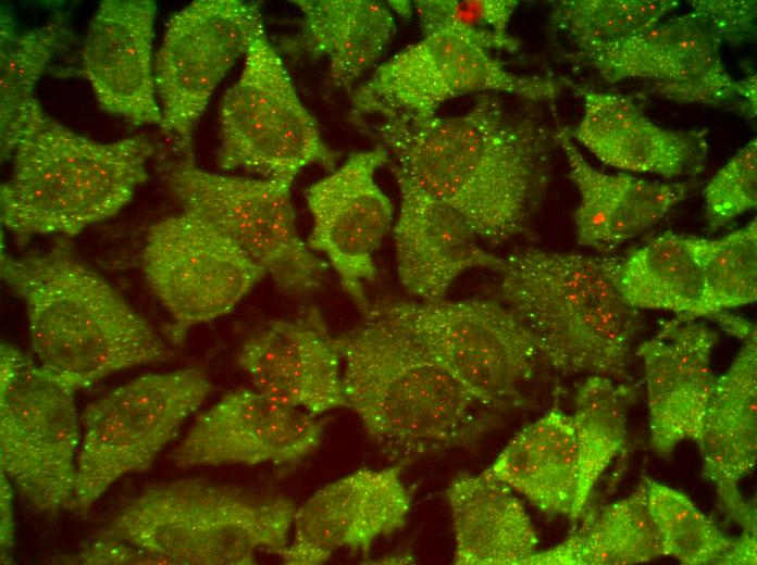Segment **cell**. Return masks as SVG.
<instances>
[{
  "label": "cell",
  "instance_id": "ba28073f",
  "mask_svg": "<svg viewBox=\"0 0 757 565\" xmlns=\"http://www.w3.org/2000/svg\"><path fill=\"white\" fill-rule=\"evenodd\" d=\"M75 389L20 349L0 347V464L36 512L71 508L80 443Z\"/></svg>",
  "mask_w": 757,
  "mask_h": 565
},
{
  "label": "cell",
  "instance_id": "4316f807",
  "mask_svg": "<svg viewBox=\"0 0 757 565\" xmlns=\"http://www.w3.org/2000/svg\"><path fill=\"white\" fill-rule=\"evenodd\" d=\"M456 565H523L538 538L514 491L487 469L456 475L446 490Z\"/></svg>",
  "mask_w": 757,
  "mask_h": 565
},
{
  "label": "cell",
  "instance_id": "b9f144b4",
  "mask_svg": "<svg viewBox=\"0 0 757 565\" xmlns=\"http://www.w3.org/2000/svg\"><path fill=\"white\" fill-rule=\"evenodd\" d=\"M392 7L399 13V14H410L411 13V8L412 4L407 1H393L390 2Z\"/></svg>",
  "mask_w": 757,
  "mask_h": 565
},
{
  "label": "cell",
  "instance_id": "f546056e",
  "mask_svg": "<svg viewBox=\"0 0 757 565\" xmlns=\"http://www.w3.org/2000/svg\"><path fill=\"white\" fill-rule=\"evenodd\" d=\"M661 555L662 544L644 482L561 543L534 552L523 565H632Z\"/></svg>",
  "mask_w": 757,
  "mask_h": 565
},
{
  "label": "cell",
  "instance_id": "1f68e13d",
  "mask_svg": "<svg viewBox=\"0 0 757 565\" xmlns=\"http://www.w3.org/2000/svg\"><path fill=\"white\" fill-rule=\"evenodd\" d=\"M635 387L604 376H587L574 395L572 418L582 460V490L588 498L626 439L628 410Z\"/></svg>",
  "mask_w": 757,
  "mask_h": 565
},
{
  "label": "cell",
  "instance_id": "f1b7e54d",
  "mask_svg": "<svg viewBox=\"0 0 757 565\" xmlns=\"http://www.w3.org/2000/svg\"><path fill=\"white\" fill-rule=\"evenodd\" d=\"M696 237L668 231L621 258L618 287L634 309L710 317Z\"/></svg>",
  "mask_w": 757,
  "mask_h": 565
},
{
  "label": "cell",
  "instance_id": "5b68a950",
  "mask_svg": "<svg viewBox=\"0 0 757 565\" xmlns=\"http://www.w3.org/2000/svg\"><path fill=\"white\" fill-rule=\"evenodd\" d=\"M153 145L145 135L101 142L77 134L38 104L0 188L2 226L20 242L73 237L115 215L148 179Z\"/></svg>",
  "mask_w": 757,
  "mask_h": 565
},
{
  "label": "cell",
  "instance_id": "30bf717a",
  "mask_svg": "<svg viewBox=\"0 0 757 565\" xmlns=\"http://www.w3.org/2000/svg\"><path fill=\"white\" fill-rule=\"evenodd\" d=\"M219 122L222 170L293 183L311 164L336 168L339 154L323 140L265 32L252 42L238 79L224 93Z\"/></svg>",
  "mask_w": 757,
  "mask_h": 565
},
{
  "label": "cell",
  "instance_id": "cb8c5ba5",
  "mask_svg": "<svg viewBox=\"0 0 757 565\" xmlns=\"http://www.w3.org/2000/svg\"><path fill=\"white\" fill-rule=\"evenodd\" d=\"M568 163V176L580 200L573 213L576 241L600 253L642 235L679 204L690 185L651 181L595 168L580 152L568 129L556 131Z\"/></svg>",
  "mask_w": 757,
  "mask_h": 565
},
{
  "label": "cell",
  "instance_id": "4dcf8cb0",
  "mask_svg": "<svg viewBox=\"0 0 757 565\" xmlns=\"http://www.w3.org/2000/svg\"><path fill=\"white\" fill-rule=\"evenodd\" d=\"M67 21L55 14L41 26L21 30L1 14L0 137L1 159L12 156L35 108L34 89L48 63L67 38Z\"/></svg>",
  "mask_w": 757,
  "mask_h": 565
},
{
  "label": "cell",
  "instance_id": "d4e9b609",
  "mask_svg": "<svg viewBox=\"0 0 757 565\" xmlns=\"http://www.w3.org/2000/svg\"><path fill=\"white\" fill-rule=\"evenodd\" d=\"M703 474L716 485L728 512L746 532L755 533V517L739 486L757 460V342L746 339L729 368L716 377L696 442Z\"/></svg>",
  "mask_w": 757,
  "mask_h": 565
},
{
  "label": "cell",
  "instance_id": "52a82bcc",
  "mask_svg": "<svg viewBox=\"0 0 757 565\" xmlns=\"http://www.w3.org/2000/svg\"><path fill=\"white\" fill-rule=\"evenodd\" d=\"M204 372L145 374L88 404L71 508L85 515L120 478L148 470L211 393Z\"/></svg>",
  "mask_w": 757,
  "mask_h": 565
},
{
  "label": "cell",
  "instance_id": "6da1fadb",
  "mask_svg": "<svg viewBox=\"0 0 757 565\" xmlns=\"http://www.w3.org/2000/svg\"><path fill=\"white\" fill-rule=\"evenodd\" d=\"M394 167L457 211L480 240L526 230L547 189L556 133L529 109L483 93L463 113L362 122Z\"/></svg>",
  "mask_w": 757,
  "mask_h": 565
},
{
  "label": "cell",
  "instance_id": "ab89813d",
  "mask_svg": "<svg viewBox=\"0 0 757 565\" xmlns=\"http://www.w3.org/2000/svg\"><path fill=\"white\" fill-rule=\"evenodd\" d=\"M12 484L9 478L1 473V527L0 545L1 561L10 563V552L14 544V522L12 508Z\"/></svg>",
  "mask_w": 757,
  "mask_h": 565
},
{
  "label": "cell",
  "instance_id": "e575fe53",
  "mask_svg": "<svg viewBox=\"0 0 757 565\" xmlns=\"http://www.w3.org/2000/svg\"><path fill=\"white\" fill-rule=\"evenodd\" d=\"M649 512L663 555L687 565L722 564L735 539H730L684 493L646 480Z\"/></svg>",
  "mask_w": 757,
  "mask_h": 565
},
{
  "label": "cell",
  "instance_id": "60d3db41",
  "mask_svg": "<svg viewBox=\"0 0 757 565\" xmlns=\"http://www.w3.org/2000/svg\"><path fill=\"white\" fill-rule=\"evenodd\" d=\"M722 564H756V538L745 533L735 539Z\"/></svg>",
  "mask_w": 757,
  "mask_h": 565
},
{
  "label": "cell",
  "instance_id": "8d00e7d4",
  "mask_svg": "<svg viewBox=\"0 0 757 565\" xmlns=\"http://www.w3.org/2000/svg\"><path fill=\"white\" fill-rule=\"evenodd\" d=\"M705 219L710 233L757 204V140L730 159L704 189Z\"/></svg>",
  "mask_w": 757,
  "mask_h": 565
},
{
  "label": "cell",
  "instance_id": "ac0fdd59",
  "mask_svg": "<svg viewBox=\"0 0 757 565\" xmlns=\"http://www.w3.org/2000/svg\"><path fill=\"white\" fill-rule=\"evenodd\" d=\"M405 465L358 469L314 492L296 507L283 563L320 565L342 549L367 555L376 540L400 530L412 505Z\"/></svg>",
  "mask_w": 757,
  "mask_h": 565
},
{
  "label": "cell",
  "instance_id": "74e56055",
  "mask_svg": "<svg viewBox=\"0 0 757 565\" xmlns=\"http://www.w3.org/2000/svg\"><path fill=\"white\" fill-rule=\"evenodd\" d=\"M691 5L721 43L739 46L755 36V0H696Z\"/></svg>",
  "mask_w": 757,
  "mask_h": 565
},
{
  "label": "cell",
  "instance_id": "7a4b0ae2",
  "mask_svg": "<svg viewBox=\"0 0 757 565\" xmlns=\"http://www.w3.org/2000/svg\"><path fill=\"white\" fill-rule=\"evenodd\" d=\"M59 239L24 256L1 253L0 275L24 303L33 356L76 391L173 352L151 324Z\"/></svg>",
  "mask_w": 757,
  "mask_h": 565
},
{
  "label": "cell",
  "instance_id": "7c38bea8",
  "mask_svg": "<svg viewBox=\"0 0 757 565\" xmlns=\"http://www.w3.org/2000/svg\"><path fill=\"white\" fill-rule=\"evenodd\" d=\"M389 305L486 409L518 398L544 361L534 335L499 299Z\"/></svg>",
  "mask_w": 757,
  "mask_h": 565
},
{
  "label": "cell",
  "instance_id": "7402d4cb",
  "mask_svg": "<svg viewBox=\"0 0 757 565\" xmlns=\"http://www.w3.org/2000/svg\"><path fill=\"white\" fill-rule=\"evenodd\" d=\"M400 209L393 228L398 277L420 301L445 298L471 268L495 271L499 255L482 248L467 221L399 170L393 167Z\"/></svg>",
  "mask_w": 757,
  "mask_h": 565
},
{
  "label": "cell",
  "instance_id": "44dd1931",
  "mask_svg": "<svg viewBox=\"0 0 757 565\" xmlns=\"http://www.w3.org/2000/svg\"><path fill=\"white\" fill-rule=\"evenodd\" d=\"M157 3L104 0L83 43V72L99 106L135 125L161 126L153 62Z\"/></svg>",
  "mask_w": 757,
  "mask_h": 565
},
{
  "label": "cell",
  "instance_id": "4fadbf2b",
  "mask_svg": "<svg viewBox=\"0 0 757 565\" xmlns=\"http://www.w3.org/2000/svg\"><path fill=\"white\" fill-rule=\"evenodd\" d=\"M263 32L258 1L197 0L170 18L154 83L160 128L181 155L194 156V130L213 91Z\"/></svg>",
  "mask_w": 757,
  "mask_h": 565
},
{
  "label": "cell",
  "instance_id": "9c48e42d",
  "mask_svg": "<svg viewBox=\"0 0 757 565\" xmlns=\"http://www.w3.org/2000/svg\"><path fill=\"white\" fill-rule=\"evenodd\" d=\"M161 180L182 211L208 221L287 293L317 289L327 264L300 238L290 181L212 173L194 156L164 160Z\"/></svg>",
  "mask_w": 757,
  "mask_h": 565
},
{
  "label": "cell",
  "instance_id": "603a6c76",
  "mask_svg": "<svg viewBox=\"0 0 757 565\" xmlns=\"http://www.w3.org/2000/svg\"><path fill=\"white\" fill-rule=\"evenodd\" d=\"M574 88L583 99V114L569 135L603 163L666 179L703 171L709 150L707 129L665 128L629 97Z\"/></svg>",
  "mask_w": 757,
  "mask_h": 565
},
{
  "label": "cell",
  "instance_id": "277c9868",
  "mask_svg": "<svg viewBox=\"0 0 757 565\" xmlns=\"http://www.w3.org/2000/svg\"><path fill=\"white\" fill-rule=\"evenodd\" d=\"M621 256L529 248L500 256L499 300L537 340L543 360L568 375L630 379L642 311L618 287Z\"/></svg>",
  "mask_w": 757,
  "mask_h": 565
},
{
  "label": "cell",
  "instance_id": "83f0119b",
  "mask_svg": "<svg viewBox=\"0 0 757 565\" xmlns=\"http://www.w3.org/2000/svg\"><path fill=\"white\" fill-rule=\"evenodd\" d=\"M299 30L280 41L289 55L325 58L331 83L349 88L374 66L396 25L386 4L373 0H294Z\"/></svg>",
  "mask_w": 757,
  "mask_h": 565
},
{
  "label": "cell",
  "instance_id": "3957f363",
  "mask_svg": "<svg viewBox=\"0 0 757 565\" xmlns=\"http://www.w3.org/2000/svg\"><path fill=\"white\" fill-rule=\"evenodd\" d=\"M338 336L345 406L397 463L471 439L485 407L389 303Z\"/></svg>",
  "mask_w": 757,
  "mask_h": 565
},
{
  "label": "cell",
  "instance_id": "9a60e30c",
  "mask_svg": "<svg viewBox=\"0 0 757 565\" xmlns=\"http://www.w3.org/2000/svg\"><path fill=\"white\" fill-rule=\"evenodd\" d=\"M721 42L693 11L572 56L605 80L642 79L648 91L683 103H742L756 110V75L734 79L721 56Z\"/></svg>",
  "mask_w": 757,
  "mask_h": 565
},
{
  "label": "cell",
  "instance_id": "d6986e66",
  "mask_svg": "<svg viewBox=\"0 0 757 565\" xmlns=\"http://www.w3.org/2000/svg\"><path fill=\"white\" fill-rule=\"evenodd\" d=\"M236 362L255 389L280 403L317 416L345 406L338 337L318 307L268 323L243 342Z\"/></svg>",
  "mask_w": 757,
  "mask_h": 565
},
{
  "label": "cell",
  "instance_id": "836d02e7",
  "mask_svg": "<svg viewBox=\"0 0 757 565\" xmlns=\"http://www.w3.org/2000/svg\"><path fill=\"white\" fill-rule=\"evenodd\" d=\"M703 266L708 306L724 328L733 315L729 309L757 299L756 218L719 239L695 238Z\"/></svg>",
  "mask_w": 757,
  "mask_h": 565
},
{
  "label": "cell",
  "instance_id": "2e32d148",
  "mask_svg": "<svg viewBox=\"0 0 757 565\" xmlns=\"http://www.w3.org/2000/svg\"><path fill=\"white\" fill-rule=\"evenodd\" d=\"M390 161L377 146L353 152L338 167L305 190L312 228L307 246L325 255L347 296L365 315V286L377 274L374 255L390 229L394 206L375 180Z\"/></svg>",
  "mask_w": 757,
  "mask_h": 565
},
{
  "label": "cell",
  "instance_id": "8992f818",
  "mask_svg": "<svg viewBox=\"0 0 757 565\" xmlns=\"http://www.w3.org/2000/svg\"><path fill=\"white\" fill-rule=\"evenodd\" d=\"M295 511L282 494L184 478L140 491L99 536L142 548L163 565H252L260 551L285 549Z\"/></svg>",
  "mask_w": 757,
  "mask_h": 565
},
{
  "label": "cell",
  "instance_id": "f35d334b",
  "mask_svg": "<svg viewBox=\"0 0 757 565\" xmlns=\"http://www.w3.org/2000/svg\"><path fill=\"white\" fill-rule=\"evenodd\" d=\"M55 560L57 563L75 565H163L160 557L142 548L102 536L86 544L77 554Z\"/></svg>",
  "mask_w": 757,
  "mask_h": 565
},
{
  "label": "cell",
  "instance_id": "d590c367",
  "mask_svg": "<svg viewBox=\"0 0 757 565\" xmlns=\"http://www.w3.org/2000/svg\"><path fill=\"white\" fill-rule=\"evenodd\" d=\"M514 0H420L412 4L423 36L448 33L492 52H514L519 41L508 33Z\"/></svg>",
  "mask_w": 757,
  "mask_h": 565
},
{
  "label": "cell",
  "instance_id": "8fae6325",
  "mask_svg": "<svg viewBox=\"0 0 757 565\" xmlns=\"http://www.w3.org/2000/svg\"><path fill=\"white\" fill-rule=\"evenodd\" d=\"M559 91L557 80L514 74L470 40L437 33L377 66L351 103L359 118H413L437 114L444 103L467 95L506 93L536 102L554 100Z\"/></svg>",
  "mask_w": 757,
  "mask_h": 565
},
{
  "label": "cell",
  "instance_id": "ffe728a7",
  "mask_svg": "<svg viewBox=\"0 0 757 565\" xmlns=\"http://www.w3.org/2000/svg\"><path fill=\"white\" fill-rule=\"evenodd\" d=\"M718 334L697 318L678 315L636 348L644 368L650 445L670 455L684 440L698 441L716 377L711 355Z\"/></svg>",
  "mask_w": 757,
  "mask_h": 565
},
{
  "label": "cell",
  "instance_id": "5bb4252c",
  "mask_svg": "<svg viewBox=\"0 0 757 565\" xmlns=\"http://www.w3.org/2000/svg\"><path fill=\"white\" fill-rule=\"evenodd\" d=\"M141 265L175 344L194 326L229 313L266 275L215 226L186 211L150 227Z\"/></svg>",
  "mask_w": 757,
  "mask_h": 565
},
{
  "label": "cell",
  "instance_id": "e0dca14e",
  "mask_svg": "<svg viewBox=\"0 0 757 565\" xmlns=\"http://www.w3.org/2000/svg\"><path fill=\"white\" fill-rule=\"evenodd\" d=\"M326 422L255 388L237 389L197 416L170 459L182 468L294 464L319 448Z\"/></svg>",
  "mask_w": 757,
  "mask_h": 565
},
{
  "label": "cell",
  "instance_id": "d6a6232c",
  "mask_svg": "<svg viewBox=\"0 0 757 565\" xmlns=\"http://www.w3.org/2000/svg\"><path fill=\"white\" fill-rule=\"evenodd\" d=\"M674 0H563L554 2L550 24L576 49L594 50L640 32L679 7Z\"/></svg>",
  "mask_w": 757,
  "mask_h": 565
},
{
  "label": "cell",
  "instance_id": "484cf974",
  "mask_svg": "<svg viewBox=\"0 0 757 565\" xmlns=\"http://www.w3.org/2000/svg\"><path fill=\"white\" fill-rule=\"evenodd\" d=\"M487 470L546 514L575 520L587 503L574 422L558 409L517 432Z\"/></svg>",
  "mask_w": 757,
  "mask_h": 565
}]
</instances>
